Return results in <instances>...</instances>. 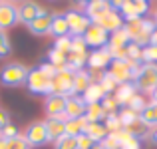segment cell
Returning <instances> with one entry per match:
<instances>
[{
  "label": "cell",
  "instance_id": "obj_45",
  "mask_svg": "<svg viewBox=\"0 0 157 149\" xmlns=\"http://www.w3.org/2000/svg\"><path fill=\"white\" fill-rule=\"evenodd\" d=\"M8 125H10V113H8L6 109H2V107H0V131L6 129Z\"/></svg>",
  "mask_w": 157,
  "mask_h": 149
},
{
  "label": "cell",
  "instance_id": "obj_4",
  "mask_svg": "<svg viewBox=\"0 0 157 149\" xmlns=\"http://www.w3.org/2000/svg\"><path fill=\"white\" fill-rule=\"evenodd\" d=\"M26 88L34 96H46L48 97L52 94V78L46 76L40 68H32L28 72V78H26Z\"/></svg>",
  "mask_w": 157,
  "mask_h": 149
},
{
  "label": "cell",
  "instance_id": "obj_32",
  "mask_svg": "<svg viewBox=\"0 0 157 149\" xmlns=\"http://www.w3.org/2000/svg\"><path fill=\"white\" fill-rule=\"evenodd\" d=\"M104 127L107 129V133H115V131L121 129V121H119L117 113H107L104 119Z\"/></svg>",
  "mask_w": 157,
  "mask_h": 149
},
{
  "label": "cell",
  "instance_id": "obj_41",
  "mask_svg": "<svg viewBox=\"0 0 157 149\" xmlns=\"http://www.w3.org/2000/svg\"><path fill=\"white\" fill-rule=\"evenodd\" d=\"M70 52H88L84 36H72V50H70Z\"/></svg>",
  "mask_w": 157,
  "mask_h": 149
},
{
  "label": "cell",
  "instance_id": "obj_37",
  "mask_svg": "<svg viewBox=\"0 0 157 149\" xmlns=\"http://www.w3.org/2000/svg\"><path fill=\"white\" fill-rule=\"evenodd\" d=\"M100 105L104 107L105 113H117V109H119V103L115 101L113 96H105V97L100 101Z\"/></svg>",
  "mask_w": 157,
  "mask_h": 149
},
{
  "label": "cell",
  "instance_id": "obj_14",
  "mask_svg": "<svg viewBox=\"0 0 157 149\" xmlns=\"http://www.w3.org/2000/svg\"><path fill=\"white\" fill-rule=\"evenodd\" d=\"M66 96H58V94H50L46 97V113L48 117H62L66 119Z\"/></svg>",
  "mask_w": 157,
  "mask_h": 149
},
{
  "label": "cell",
  "instance_id": "obj_46",
  "mask_svg": "<svg viewBox=\"0 0 157 149\" xmlns=\"http://www.w3.org/2000/svg\"><path fill=\"white\" fill-rule=\"evenodd\" d=\"M151 141V145H157V127H151L149 131V137H147Z\"/></svg>",
  "mask_w": 157,
  "mask_h": 149
},
{
  "label": "cell",
  "instance_id": "obj_18",
  "mask_svg": "<svg viewBox=\"0 0 157 149\" xmlns=\"http://www.w3.org/2000/svg\"><path fill=\"white\" fill-rule=\"evenodd\" d=\"M111 96L115 97V101H117L121 107H125L127 103L131 101V99L137 96V90H135L133 82H129V84H121V86H117V90H115Z\"/></svg>",
  "mask_w": 157,
  "mask_h": 149
},
{
  "label": "cell",
  "instance_id": "obj_10",
  "mask_svg": "<svg viewBox=\"0 0 157 149\" xmlns=\"http://www.w3.org/2000/svg\"><path fill=\"white\" fill-rule=\"evenodd\" d=\"M18 24V8L14 2L0 0V30H10Z\"/></svg>",
  "mask_w": 157,
  "mask_h": 149
},
{
  "label": "cell",
  "instance_id": "obj_25",
  "mask_svg": "<svg viewBox=\"0 0 157 149\" xmlns=\"http://www.w3.org/2000/svg\"><path fill=\"white\" fill-rule=\"evenodd\" d=\"M86 127H88V119H86V117L66 119V135H72V137H80L82 133H86Z\"/></svg>",
  "mask_w": 157,
  "mask_h": 149
},
{
  "label": "cell",
  "instance_id": "obj_1",
  "mask_svg": "<svg viewBox=\"0 0 157 149\" xmlns=\"http://www.w3.org/2000/svg\"><path fill=\"white\" fill-rule=\"evenodd\" d=\"M28 72H30V68L26 64H22V62L4 64L0 68V84L4 88H20V86L26 84Z\"/></svg>",
  "mask_w": 157,
  "mask_h": 149
},
{
  "label": "cell",
  "instance_id": "obj_20",
  "mask_svg": "<svg viewBox=\"0 0 157 149\" xmlns=\"http://www.w3.org/2000/svg\"><path fill=\"white\" fill-rule=\"evenodd\" d=\"M92 74H90V70H80V72H76V76H74V92L72 96H84V92L92 86Z\"/></svg>",
  "mask_w": 157,
  "mask_h": 149
},
{
  "label": "cell",
  "instance_id": "obj_15",
  "mask_svg": "<svg viewBox=\"0 0 157 149\" xmlns=\"http://www.w3.org/2000/svg\"><path fill=\"white\" fill-rule=\"evenodd\" d=\"M28 30L34 36H48L50 30H52V14L48 10H42L40 16H36L34 22L28 26Z\"/></svg>",
  "mask_w": 157,
  "mask_h": 149
},
{
  "label": "cell",
  "instance_id": "obj_8",
  "mask_svg": "<svg viewBox=\"0 0 157 149\" xmlns=\"http://www.w3.org/2000/svg\"><path fill=\"white\" fill-rule=\"evenodd\" d=\"M66 20H68V28H70V36H84L86 30L92 26V20L84 14V12L78 10H68L64 12Z\"/></svg>",
  "mask_w": 157,
  "mask_h": 149
},
{
  "label": "cell",
  "instance_id": "obj_49",
  "mask_svg": "<svg viewBox=\"0 0 157 149\" xmlns=\"http://www.w3.org/2000/svg\"><path fill=\"white\" fill-rule=\"evenodd\" d=\"M90 149H104V145H101V143H94V145L90 147Z\"/></svg>",
  "mask_w": 157,
  "mask_h": 149
},
{
  "label": "cell",
  "instance_id": "obj_12",
  "mask_svg": "<svg viewBox=\"0 0 157 149\" xmlns=\"http://www.w3.org/2000/svg\"><path fill=\"white\" fill-rule=\"evenodd\" d=\"M111 64V54L109 50L100 48V50H94V52L88 54V66H90V72H104L105 68H109Z\"/></svg>",
  "mask_w": 157,
  "mask_h": 149
},
{
  "label": "cell",
  "instance_id": "obj_22",
  "mask_svg": "<svg viewBox=\"0 0 157 149\" xmlns=\"http://www.w3.org/2000/svg\"><path fill=\"white\" fill-rule=\"evenodd\" d=\"M88 64V52H70L66 56V68L72 72H80Z\"/></svg>",
  "mask_w": 157,
  "mask_h": 149
},
{
  "label": "cell",
  "instance_id": "obj_16",
  "mask_svg": "<svg viewBox=\"0 0 157 149\" xmlns=\"http://www.w3.org/2000/svg\"><path fill=\"white\" fill-rule=\"evenodd\" d=\"M86 109H88V103L84 101L82 96H70L66 101V119H78L84 117Z\"/></svg>",
  "mask_w": 157,
  "mask_h": 149
},
{
  "label": "cell",
  "instance_id": "obj_30",
  "mask_svg": "<svg viewBox=\"0 0 157 149\" xmlns=\"http://www.w3.org/2000/svg\"><path fill=\"white\" fill-rule=\"evenodd\" d=\"M0 149H30V145L26 143V139H24V135H16V137L12 139H4L0 137Z\"/></svg>",
  "mask_w": 157,
  "mask_h": 149
},
{
  "label": "cell",
  "instance_id": "obj_7",
  "mask_svg": "<svg viewBox=\"0 0 157 149\" xmlns=\"http://www.w3.org/2000/svg\"><path fill=\"white\" fill-rule=\"evenodd\" d=\"M24 139L30 147H44L46 143H50L48 139V129H46V123L44 121H32L26 125L24 129Z\"/></svg>",
  "mask_w": 157,
  "mask_h": 149
},
{
  "label": "cell",
  "instance_id": "obj_48",
  "mask_svg": "<svg viewBox=\"0 0 157 149\" xmlns=\"http://www.w3.org/2000/svg\"><path fill=\"white\" fill-rule=\"evenodd\" d=\"M151 101H157V86H155L153 92H151Z\"/></svg>",
  "mask_w": 157,
  "mask_h": 149
},
{
  "label": "cell",
  "instance_id": "obj_31",
  "mask_svg": "<svg viewBox=\"0 0 157 149\" xmlns=\"http://www.w3.org/2000/svg\"><path fill=\"white\" fill-rule=\"evenodd\" d=\"M119 115V121H121V127L125 129V127H129L131 123H135L139 119V113H135V111H131L129 107H121V111H117Z\"/></svg>",
  "mask_w": 157,
  "mask_h": 149
},
{
  "label": "cell",
  "instance_id": "obj_17",
  "mask_svg": "<svg viewBox=\"0 0 157 149\" xmlns=\"http://www.w3.org/2000/svg\"><path fill=\"white\" fill-rule=\"evenodd\" d=\"M44 123H46V129H48V139H50L52 143L66 135V119L48 117V119H44Z\"/></svg>",
  "mask_w": 157,
  "mask_h": 149
},
{
  "label": "cell",
  "instance_id": "obj_39",
  "mask_svg": "<svg viewBox=\"0 0 157 149\" xmlns=\"http://www.w3.org/2000/svg\"><path fill=\"white\" fill-rule=\"evenodd\" d=\"M145 103H147V101H145V99H143V97H141V96L137 94V96H135L133 99H131V101L127 103L125 107H129L131 111H135V113H139V111H141L143 107H145Z\"/></svg>",
  "mask_w": 157,
  "mask_h": 149
},
{
  "label": "cell",
  "instance_id": "obj_35",
  "mask_svg": "<svg viewBox=\"0 0 157 149\" xmlns=\"http://www.w3.org/2000/svg\"><path fill=\"white\" fill-rule=\"evenodd\" d=\"M12 52V44H10V38L4 30H0V60L2 58H8Z\"/></svg>",
  "mask_w": 157,
  "mask_h": 149
},
{
  "label": "cell",
  "instance_id": "obj_9",
  "mask_svg": "<svg viewBox=\"0 0 157 149\" xmlns=\"http://www.w3.org/2000/svg\"><path fill=\"white\" fill-rule=\"evenodd\" d=\"M92 24L100 26L101 30H105V32H107V34H113V32L121 30V28L125 26V22H123L121 14H119V12H115V10H109V12H105L104 16H100L98 20H94Z\"/></svg>",
  "mask_w": 157,
  "mask_h": 149
},
{
  "label": "cell",
  "instance_id": "obj_50",
  "mask_svg": "<svg viewBox=\"0 0 157 149\" xmlns=\"http://www.w3.org/2000/svg\"><path fill=\"white\" fill-rule=\"evenodd\" d=\"M153 22H155V26H157V6H155V10H153Z\"/></svg>",
  "mask_w": 157,
  "mask_h": 149
},
{
  "label": "cell",
  "instance_id": "obj_13",
  "mask_svg": "<svg viewBox=\"0 0 157 149\" xmlns=\"http://www.w3.org/2000/svg\"><path fill=\"white\" fill-rule=\"evenodd\" d=\"M16 8H18V22L26 24V26H30L36 16H40V12L44 10L38 2H32V0H24Z\"/></svg>",
  "mask_w": 157,
  "mask_h": 149
},
{
  "label": "cell",
  "instance_id": "obj_43",
  "mask_svg": "<svg viewBox=\"0 0 157 149\" xmlns=\"http://www.w3.org/2000/svg\"><path fill=\"white\" fill-rule=\"evenodd\" d=\"M78 139V149H90L94 145V141H92V137H88L86 133H82L80 137H76Z\"/></svg>",
  "mask_w": 157,
  "mask_h": 149
},
{
  "label": "cell",
  "instance_id": "obj_38",
  "mask_svg": "<svg viewBox=\"0 0 157 149\" xmlns=\"http://www.w3.org/2000/svg\"><path fill=\"white\" fill-rule=\"evenodd\" d=\"M143 64H157V46L149 44L143 48Z\"/></svg>",
  "mask_w": 157,
  "mask_h": 149
},
{
  "label": "cell",
  "instance_id": "obj_6",
  "mask_svg": "<svg viewBox=\"0 0 157 149\" xmlns=\"http://www.w3.org/2000/svg\"><path fill=\"white\" fill-rule=\"evenodd\" d=\"M74 76H76V72H72V70H68V68L58 70L52 78V94L70 97L72 92H74Z\"/></svg>",
  "mask_w": 157,
  "mask_h": 149
},
{
  "label": "cell",
  "instance_id": "obj_27",
  "mask_svg": "<svg viewBox=\"0 0 157 149\" xmlns=\"http://www.w3.org/2000/svg\"><path fill=\"white\" fill-rule=\"evenodd\" d=\"M86 135L92 137L94 143H101L109 133H107V129L104 127V123H88V127H86Z\"/></svg>",
  "mask_w": 157,
  "mask_h": 149
},
{
  "label": "cell",
  "instance_id": "obj_24",
  "mask_svg": "<svg viewBox=\"0 0 157 149\" xmlns=\"http://www.w3.org/2000/svg\"><path fill=\"white\" fill-rule=\"evenodd\" d=\"M82 97H84V101L88 103V105H90V103H100L101 99L105 97V92H104V88L100 86V82H92V86L84 92Z\"/></svg>",
  "mask_w": 157,
  "mask_h": 149
},
{
  "label": "cell",
  "instance_id": "obj_23",
  "mask_svg": "<svg viewBox=\"0 0 157 149\" xmlns=\"http://www.w3.org/2000/svg\"><path fill=\"white\" fill-rule=\"evenodd\" d=\"M139 119L149 127H157V101H147L145 107L139 111Z\"/></svg>",
  "mask_w": 157,
  "mask_h": 149
},
{
  "label": "cell",
  "instance_id": "obj_42",
  "mask_svg": "<svg viewBox=\"0 0 157 149\" xmlns=\"http://www.w3.org/2000/svg\"><path fill=\"white\" fill-rule=\"evenodd\" d=\"M101 145H104V149H121V145H119V141L115 139L113 133H109L107 137L101 141Z\"/></svg>",
  "mask_w": 157,
  "mask_h": 149
},
{
  "label": "cell",
  "instance_id": "obj_5",
  "mask_svg": "<svg viewBox=\"0 0 157 149\" xmlns=\"http://www.w3.org/2000/svg\"><path fill=\"white\" fill-rule=\"evenodd\" d=\"M133 86L137 92L151 96V92L157 86V64H141L139 72L133 78Z\"/></svg>",
  "mask_w": 157,
  "mask_h": 149
},
{
  "label": "cell",
  "instance_id": "obj_11",
  "mask_svg": "<svg viewBox=\"0 0 157 149\" xmlns=\"http://www.w3.org/2000/svg\"><path fill=\"white\" fill-rule=\"evenodd\" d=\"M84 42L88 48H94V50H100V48H105L107 42H109V34L105 30H101L100 26L92 24V26L86 30L84 34Z\"/></svg>",
  "mask_w": 157,
  "mask_h": 149
},
{
  "label": "cell",
  "instance_id": "obj_40",
  "mask_svg": "<svg viewBox=\"0 0 157 149\" xmlns=\"http://www.w3.org/2000/svg\"><path fill=\"white\" fill-rule=\"evenodd\" d=\"M133 6H135V12H137L139 18H145L147 12H149V2L147 0H133Z\"/></svg>",
  "mask_w": 157,
  "mask_h": 149
},
{
  "label": "cell",
  "instance_id": "obj_2",
  "mask_svg": "<svg viewBox=\"0 0 157 149\" xmlns=\"http://www.w3.org/2000/svg\"><path fill=\"white\" fill-rule=\"evenodd\" d=\"M125 30L129 34V40L137 46L145 48L149 46V40H151V34L155 30V22L149 18H139V20H133V22H127L125 24Z\"/></svg>",
  "mask_w": 157,
  "mask_h": 149
},
{
  "label": "cell",
  "instance_id": "obj_36",
  "mask_svg": "<svg viewBox=\"0 0 157 149\" xmlns=\"http://www.w3.org/2000/svg\"><path fill=\"white\" fill-rule=\"evenodd\" d=\"M54 50L62 54H70L72 50V36H64V38H56L54 40Z\"/></svg>",
  "mask_w": 157,
  "mask_h": 149
},
{
  "label": "cell",
  "instance_id": "obj_47",
  "mask_svg": "<svg viewBox=\"0 0 157 149\" xmlns=\"http://www.w3.org/2000/svg\"><path fill=\"white\" fill-rule=\"evenodd\" d=\"M149 44H153V46H157V26H155L153 34H151V40H149Z\"/></svg>",
  "mask_w": 157,
  "mask_h": 149
},
{
  "label": "cell",
  "instance_id": "obj_28",
  "mask_svg": "<svg viewBox=\"0 0 157 149\" xmlns=\"http://www.w3.org/2000/svg\"><path fill=\"white\" fill-rule=\"evenodd\" d=\"M105 115L107 113L104 111V107H101L100 103H90L88 109H86V115H84V117L88 119V123H104Z\"/></svg>",
  "mask_w": 157,
  "mask_h": 149
},
{
  "label": "cell",
  "instance_id": "obj_33",
  "mask_svg": "<svg viewBox=\"0 0 157 149\" xmlns=\"http://www.w3.org/2000/svg\"><path fill=\"white\" fill-rule=\"evenodd\" d=\"M100 86L104 88V92H105V96H111V94L117 90V82L113 80V78L109 76L107 72H104V76H101V80H100Z\"/></svg>",
  "mask_w": 157,
  "mask_h": 149
},
{
  "label": "cell",
  "instance_id": "obj_26",
  "mask_svg": "<svg viewBox=\"0 0 157 149\" xmlns=\"http://www.w3.org/2000/svg\"><path fill=\"white\" fill-rule=\"evenodd\" d=\"M129 44H131V40H129V34H127L125 26H123L121 30L109 34V42H107V46H109V48H127Z\"/></svg>",
  "mask_w": 157,
  "mask_h": 149
},
{
  "label": "cell",
  "instance_id": "obj_44",
  "mask_svg": "<svg viewBox=\"0 0 157 149\" xmlns=\"http://www.w3.org/2000/svg\"><path fill=\"white\" fill-rule=\"evenodd\" d=\"M16 135H20V131L16 129V127L12 125V123L6 127V129H2V131H0V137H4V139H12V137H16Z\"/></svg>",
  "mask_w": 157,
  "mask_h": 149
},
{
  "label": "cell",
  "instance_id": "obj_29",
  "mask_svg": "<svg viewBox=\"0 0 157 149\" xmlns=\"http://www.w3.org/2000/svg\"><path fill=\"white\" fill-rule=\"evenodd\" d=\"M125 131H129V135H133V137L137 139V141H143V139L149 137L151 127H149V125H145V123H143L141 119H137V121L131 123L129 127H125Z\"/></svg>",
  "mask_w": 157,
  "mask_h": 149
},
{
  "label": "cell",
  "instance_id": "obj_3",
  "mask_svg": "<svg viewBox=\"0 0 157 149\" xmlns=\"http://www.w3.org/2000/svg\"><path fill=\"white\" fill-rule=\"evenodd\" d=\"M139 68H141V64L131 62V60H111L109 68H107V74L117 82V86H121V84L133 82V78L139 72Z\"/></svg>",
  "mask_w": 157,
  "mask_h": 149
},
{
  "label": "cell",
  "instance_id": "obj_34",
  "mask_svg": "<svg viewBox=\"0 0 157 149\" xmlns=\"http://www.w3.org/2000/svg\"><path fill=\"white\" fill-rule=\"evenodd\" d=\"M54 149H78V139L72 135H64L58 141H54Z\"/></svg>",
  "mask_w": 157,
  "mask_h": 149
},
{
  "label": "cell",
  "instance_id": "obj_21",
  "mask_svg": "<svg viewBox=\"0 0 157 149\" xmlns=\"http://www.w3.org/2000/svg\"><path fill=\"white\" fill-rule=\"evenodd\" d=\"M50 34L54 38H64V36H70V28H68V20H66L64 12H56L52 14V30Z\"/></svg>",
  "mask_w": 157,
  "mask_h": 149
},
{
  "label": "cell",
  "instance_id": "obj_19",
  "mask_svg": "<svg viewBox=\"0 0 157 149\" xmlns=\"http://www.w3.org/2000/svg\"><path fill=\"white\" fill-rule=\"evenodd\" d=\"M109 10H111V4L109 2H105V0H92V2L86 4L84 14L94 22V20H98L100 16H104L105 12H109Z\"/></svg>",
  "mask_w": 157,
  "mask_h": 149
}]
</instances>
